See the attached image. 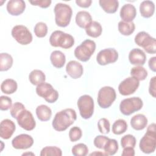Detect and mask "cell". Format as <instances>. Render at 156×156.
I'll use <instances>...</instances> for the list:
<instances>
[{"mask_svg": "<svg viewBox=\"0 0 156 156\" xmlns=\"http://www.w3.org/2000/svg\"><path fill=\"white\" fill-rule=\"evenodd\" d=\"M36 93L49 103H54L58 98V91L53 88L52 85L44 82L37 85Z\"/></svg>", "mask_w": 156, "mask_h": 156, "instance_id": "obj_10", "label": "cell"}, {"mask_svg": "<svg viewBox=\"0 0 156 156\" xmlns=\"http://www.w3.org/2000/svg\"><path fill=\"white\" fill-rule=\"evenodd\" d=\"M62 155V150L56 146H46L43 147L40 152L41 156H48V155H56L61 156Z\"/></svg>", "mask_w": 156, "mask_h": 156, "instance_id": "obj_35", "label": "cell"}, {"mask_svg": "<svg viewBox=\"0 0 156 156\" xmlns=\"http://www.w3.org/2000/svg\"><path fill=\"white\" fill-rule=\"evenodd\" d=\"M71 152L74 156H85L88 153V148L83 143H78L72 147Z\"/></svg>", "mask_w": 156, "mask_h": 156, "instance_id": "obj_36", "label": "cell"}, {"mask_svg": "<svg viewBox=\"0 0 156 156\" xmlns=\"http://www.w3.org/2000/svg\"><path fill=\"white\" fill-rule=\"evenodd\" d=\"M109 140V138L104 135H98L94 139V145L97 148L100 149H104V146H105L107 142Z\"/></svg>", "mask_w": 156, "mask_h": 156, "instance_id": "obj_42", "label": "cell"}, {"mask_svg": "<svg viewBox=\"0 0 156 156\" xmlns=\"http://www.w3.org/2000/svg\"><path fill=\"white\" fill-rule=\"evenodd\" d=\"M129 60L132 65L142 66L146 60V55L143 51L138 48L132 49L129 54Z\"/></svg>", "mask_w": 156, "mask_h": 156, "instance_id": "obj_19", "label": "cell"}, {"mask_svg": "<svg viewBox=\"0 0 156 156\" xmlns=\"http://www.w3.org/2000/svg\"><path fill=\"white\" fill-rule=\"evenodd\" d=\"M12 36L20 44L27 45L32 41V35L29 29L23 25L15 26L11 32Z\"/></svg>", "mask_w": 156, "mask_h": 156, "instance_id": "obj_11", "label": "cell"}, {"mask_svg": "<svg viewBox=\"0 0 156 156\" xmlns=\"http://www.w3.org/2000/svg\"><path fill=\"white\" fill-rule=\"evenodd\" d=\"M49 43L54 47H61L63 49H69L74 44L73 37L61 30L53 32L49 37Z\"/></svg>", "mask_w": 156, "mask_h": 156, "instance_id": "obj_4", "label": "cell"}, {"mask_svg": "<svg viewBox=\"0 0 156 156\" xmlns=\"http://www.w3.org/2000/svg\"><path fill=\"white\" fill-rule=\"evenodd\" d=\"M147 124V119L143 114H136L130 119V125L132 127L136 130H141L144 129Z\"/></svg>", "mask_w": 156, "mask_h": 156, "instance_id": "obj_21", "label": "cell"}, {"mask_svg": "<svg viewBox=\"0 0 156 156\" xmlns=\"http://www.w3.org/2000/svg\"><path fill=\"white\" fill-rule=\"evenodd\" d=\"M55 21L56 24L62 27L68 26L71 21L73 10L71 7L64 3H57L54 7Z\"/></svg>", "mask_w": 156, "mask_h": 156, "instance_id": "obj_3", "label": "cell"}, {"mask_svg": "<svg viewBox=\"0 0 156 156\" xmlns=\"http://www.w3.org/2000/svg\"><path fill=\"white\" fill-rule=\"evenodd\" d=\"M77 119L76 111L73 108H66L57 112L52 122L54 130L62 132L71 126Z\"/></svg>", "mask_w": 156, "mask_h": 156, "instance_id": "obj_1", "label": "cell"}, {"mask_svg": "<svg viewBox=\"0 0 156 156\" xmlns=\"http://www.w3.org/2000/svg\"><path fill=\"white\" fill-rule=\"evenodd\" d=\"M92 22L90 13L87 11H79L76 16V23L78 26L85 29Z\"/></svg>", "mask_w": 156, "mask_h": 156, "instance_id": "obj_22", "label": "cell"}, {"mask_svg": "<svg viewBox=\"0 0 156 156\" xmlns=\"http://www.w3.org/2000/svg\"><path fill=\"white\" fill-rule=\"evenodd\" d=\"M50 60L54 67L61 68L65 63L66 57L65 54L60 51H54L51 54Z\"/></svg>", "mask_w": 156, "mask_h": 156, "instance_id": "obj_24", "label": "cell"}, {"mask_svg": "<svg viewBox=\"0 0 156 156\" xmlns=\"http://www.w3.org/2000/svg\"><path fill=\"white\" fill-rule=\"evenodd\" d=\"M12 99L6 96H1L0 97V109L3 111H6L12 106Z\"/></svg>", "mask_w": 156, "mask_h": 156, "instance_id": "obj_43", "label": "cell"}, {"mask_svg": "<svg viewBox=\"0 0 156 156\" xmlns=\"http://www.w3.org/2000/svg\"><path fill=\"white\" fill-rule=\"evenodd\" d=\"M29 2L33 5L39 6L41 8H48L51 4V0H34L29 1Z\"/></svg>", "mask_w": 156, "mask_h": 156, "instance_id": "obj_44", "label": "cell"}, {"mask_svg": "<svg viewBox=\"0 0 156 156\" xmlns=\"http://www.w3.org/2000/svg\"><path fill=\"white\" fill-rule=\"evenodd\" d=\"M34 144L33 138L28 134H20L16 136L12 141V146L16 149H27Z\"/></svg>", "mask_w": 156, "mask_h": 156, "instance_id": "obj_15", "label": "cell"}, {"mask_svg": "<svg viewBox=\"0 0 156 156\" xmlns=\"http://www.w3.org/2000/svg\"><path fill=\"white\" fill-rule=\"evenodd\" d=\"M140 85V82L133 77H129L122 80L118 86V91L122 96L134 93Z\"/></svg>", "mask_w": 156, "mask_h": 156, "instance_id": "obj_13", "label": "cell"}, {"mask_svg": "<svg viewBox=\"0 0 156 156\" xmlns=\"http://www.w3.org/2000/svg\"><path fill=\"white\" fill-rule=\"evenodd\" d=\"M130 75L138 80H144L147 76V71L142 66H136L130 69Z\"/></svg>", "mask_w": 156, "mask_h": 156, "instance_id": "obj_32", "label": "cell"}, {"mask_svg": "<svg viewBox=\"0 0 156 156\" xmlns=\"http://www.w3.org/2000/svg\"><path fill=\"white\" fill-rule=\"evenodd\" d=\"M127 129V124L122 119L116 120L112 125V132L115 135H121L124 133Z\"/></svg>", "mask_w": 156, "mask_h": 156, "instance_id": "obj_33", "label": "cell"}, {"mask_svg": "<svg viewBox=\"0 0 156 156\" xmlns=\"http://www.w3.org/2000/svg\"><path fill=\"white\" fill-rule=\"evenodd\" d=\"M143 102L139 97H132L123 99L119 104V110L124 115L129 116L141 109Z\"/></svg>", "mask_w": 156, "mask_h": 156, "instance_id": "obj_8", "label": "cell"}, {"mask_svg": "<svg viewBox=\"0 0 156 156\" xmlns=\"http://www.w3.org/2000/svg\"><path fill=\"white\" fill-rule=\"evenodd\" d=\"M29 79L32 85H38L45 81L46 76L42 71L34 69L29 73Z\"/></svg>", "mask_w": 156, "mask_h": 156, "instance_id": "obj_29", "label": "cell"}, {"mask_svg": "<svg viewBox=\"0 0 156 156\" xmlns=\"http://www.w3.org/2000/svg\"><path fill=\"white\" fill-rule=\"evenodd\" d=\"M155 124L152 123L147 129L144 135L140 140L139 147L144 154H151L155 151L156 147Z\"/></svg>", "mask_w": 156, "mask_h": 156, "instance_id": "obj_2", "label": "cell"}, {"mask_svg": "<svg viewBox=\"0 0 156 156\" xmlns=\"http://www.w3.org/2000/svg\"><path fill=\"white\" fill-rule=\"evenodd\" d=\"M149 68L154 72L156 71V57H151L148 62Z\"/></svg>", "mask_w": 156, "mask_h": 156, "instance_id": "obj_48", "label": "cell"}, {"mask_svg": "<svg viewBox=\"0 0 156 156\" xmlns=\"http://www.w3.org/2000/svg\"><path fill=\"white\" fill-rule=\"evenodd\" d=\"M118 141L115 139H110L108 140L105 146L104 147V152L107 155H115L118 150Z\"/></svg>", "mask_w": 156, "mask_h": 156, "instance_id": "obj_34", "label": "cell"}, {"mask_svg": "<svg viewBox=\"0 0 156 156\" xmlns=\"http://www.w3.org/2000/svg\"><path fill=\"white\" fill-rule=\"evenodd\" d=\"M116 98V94L115 89L109 86L102 87L98 92V103L102 108H107L110 107Z\"/></svg>", "mask_w": 156, "mask_h": 156, "instance_id": "obj_7", "label": "cell"}, {"mask_svg": "<svg viewBox=\"0 0 156 156\" xmlns=\"http://www.w3.org/2000/svg\"><path fill=\"white\" fill-rule=\"evenodd\" d=\"M16 129L15 123L10 119H5L0 124V136L4 140L9 139Z\"/></svg>", "mask_w": 156, "mask_h": 156, "instance_id": "obj_16", "label": "cell"}, {"mask_svg": "<svg viewBox=\"0 0 156 156\" xmlns=\"http://www.w3.org/2000/svg\"><path fill=\"white\" fill-rule=\"evenodd\" d=\"M66 71L71 78L76 79L82 76L83 68L79 62L76 60H71L66 65Z\"/></svg>", "mask_w": 156, "mask_h": 156, "instance_id": "obj_18", "label": "cell"}, {"mask_svg": "<svg viewBox=\"0 0 156 156\" xmlns=\"http://www.w3.org/2000/svg\"><path fill=\"white\" fill-rule=\"evenodd\" d=\"M118 30L123 35L129 36L131 35L135 29V26L133 22H126L120 21L118 23Z\"/></svg>", "mask_w": 156, "mask_h": 156, "instance_id": "obj_30", "label": "cell"}, {"mask_svg": "<svg viewBox=\"0 0 156 156\" xmlns=\"http://www.w3.org/2000/svg\"><path fill=\"white\" fill-rule=\"evenodd\" d=\"M96 50V43L91 40H85L77 46L74 49L75 57L81 62H85L90 60V57Z\"/></svg>", "mask_w": 156, "mask_h": 156, "instance_id": "obj_5", "label": "cell"}, {"mask_svg": "<svg viewBox=\"0 0 156 156\" xmlns=\"http://www.w3.org/2000/svg\"><path fill=\"white\" fill-rule=\"evenodd\" d=\"M118 58V53L114 48H106L100 51L96 55V61L100 65L115 63Z\"/></svg>", "mask_w": 156, "mask_h": 156, "instance_id": "obj_12", "label": "cell"}, {"mask_svg": "<svg viewBox=\"0 0 156 156\" xmlns=\"http://www.w3.org/2000/svg\"><path fill=\"white\" fill-rule=\"evenodd\" d=\"M141 15L144 18L151 17L155 12V4L151 1H143L140 5Z\"/></svg>", "mask_w": 156, "mask_h": 156, "instance_id": "obj_23", "label": "cell"}, {"mask_svg": "<svg viewBox=\"0 0 156 156\" xmlns=\"http://www.w3.org/2000/svg\"><path fill=\"white\" fill-rule=\"evenodd\" d=\"M119 15L122 21L131 22L136 15V8L132 4H126L121 7Z\"/></svg>", "mask_w": 156, "mask_h": 156, "instance_id": "obj_20", "label": "cell"}, {"mask_svg": "<svg viewBox=\"0 0 156 156\" xmlns=\"http://www.w3.org/2000/svg\"><path fill=\"white\" fill-rule=\"evenodd\" d=\"M99 4L107 13H115L119 7V2L117 0H100Z\"/></svg>", "mask_w": 156, "mask_h": 156, "instance_id": "obj_25", "label": "cell"}, {"mask_svg": "<svg viewBox=\"0 0 156 156\" xmlns=\"http://www.w3.org/2000/svg\"><path fill=\"white\" fill-rule=\"evenodd\" d=\"M13 65L12 57L6 52L0 54V70L5 71L9 70Z\"/></svg>", "mask_w": 156, "mask_h": 156, "instance_id": "obj_31", "label": "cell"}, {"mask_svg": "<svg viewBox=\"0 0 156 156\" xmlns=\"http://www.w3.org/2000/svg\"><path fill=\"white\" fill-rule=\"evenodd\" d=\"M36 115L41 121H47L51 118L52 111L48 106L42 104L36 108Z\"/></svg>", "mask_w": 156, "mask_h": 156, "instance_id": "obj_26", "label": "cell"}, {"mask_svg": "<svg viewBox=\"0 0 156 156\" xmlns=\"http://www.w3.org/2000/svg\"><path fill=\"white\" fill-rule=\"evenodd\" d=\"M99 155V154H101V155H107L105 152L104 153H100V152H94V153H91L90 154V155Z\"/></svg>", "mask_w": 156, "mask_h": 156, "instance_id": "obj_49", "label": "cell"}, {"mask_svg": "<svg viewBox=\"0 0 156 156\" xmlns=\"http://www.w3.org/2000/svg\"><path fill=\"white\" fill-rule=\"evenodd\" d=\"M121 144L123 148L126 147H135L136 145V139L135 136L132 135H126L121 138Z\"/></svg>", "mask_w": 156, "mask_h": 156, "instance_id": "obj_38", "label": "cell"}, {"mask_svg": "<svg viewBox=\"0 0 156 156\" xmlns=\"http://www.w3.org/2000/svg\"><path fill=\"white\" fill-rule=\"evenodd\" d=\"M92 1L91 0H76V4L83 8H88L91 4Z\"/></svg>", "mask_w": 156, "mask_h": 156, "instance_id": "obj_46", "label": "cell"}, {"mask_svg": "<svg viewBox=\"0 0 156 156\" xmlns=\"http://www.w3.org/2000/svg\"><path fill=\"white\" fill-rule=\"evenodd\" d=\"M98 127L99 131L102 134H107L110 130V124L109 121L105 118H101L98 122Z\"/></svg>", "mask_w": 156, "mask_h": 156, "instance_id": "obj_39", "label": "cell"}, {"mask_svg": "<svg viewBox=\"0 0 156 156\" xmlns=\"http://www.w3.org/2000/svg\"><path fill=\"white\" fill-rule=\"evenodd\" d=\"M82 135V132L80 128L77 126L73 127L69 132V138L71 141L75 142L80 140Z\"/></svg>", "mask_w": 156, "mask_h": 156, "instance_id": "obj_40", "label": "cell"}, {"mask_svg": "<svg viewBox=\"0 0 156 156\" xmlns=\"http://www.w3.org/2000/svg\"><path fill=\"white\" fill-rule=\"evenodd\" d=\"M18 85L16 82L12 79H7L4 80L1 85L2 92L7 94H10L15 93L17 90Z\"/></svg>", "mask_w": 156, "mask_h": 156, "instance_id": "obj_28", "label": "cell"}, {"mask_svg": "<svg viewBox=\"0 0 156 156\" xmlns=\"http://www.w3.org/2000/svg\"><path fill=\"white\" fill-rule=\"evenodd\" d=\"M77 104L82 118L87 119L92 116L94 112V101L90 95L81 96L78 99Z\"/></svg>", "mask_w": 156, "mask_h": 156, "instance_id": "obj_9", "label": "cell"}, {"mask_svg": "<svg viewBox=\"0 0 156 156\" xmlns=\"http://www.w3.org/2000/svg\"><path fill=\"white\" fill-rule=\"evenodd\" d=\"M155 82H156V77L154 76L150 80L149 87V94L154 98H155Z\"/></svg>", "mask_w": 156, "mask_h": 156, "instance_id": "obj_45", "label": "cell"}, {"mask_svg": "<svg viewBox=\"0 0 156 156\" xmlns=\"http://www.w3.org/2000/svg\"><path fill=\"white\" fill-rule=\"evenodd\" d=\"M6 8L10 15L18 16L24 12L26 3L23 0H10L7 4Z\"/></svg>", "mask_w": 156, "mask_h": 156, "instance_id": "obj_17", "label": "cell"}, {"mask_svg": "<svg viewBox=\"0 0 156 156\" xmlns=\"http://www.w3.org/2000/svg\"><path fill=\"white\" fill-rule=\"evenodd\" d=\"M122 156H133L135 155V150L134 147H124L122 152Z\"/></svg>", "mask_w": 156, "mask_h": 156, "instance_id": "obj_47", "label": "cell"}, {"mask_svg": "<svg viewBox=\"0 0 156 156\" xmlns=\"http://www.w3.org/2000/svg\"><path fill=\"white\" fill-rule=\"evenodd\" d=\"M34 31L37 37H44L48 33V26L46 24L43 22H38L35 24Z\"/></svg>", "mask_w": 156, "mask_h": 156, "instance_id": "obj_37", "label": "cell"}, {"mask_svg": "<svg viewBox=\"0 0 156 156\" xmlns=\"http://www.w3.org/2000/svg\"><path fill=\"white\" fill-rule=\"evenodd\" d=\"M18 125L23 129L30 131L32 130L36 126V122L32 113L25 109L18 116L16 119Z\"/></svg>", "mask_w": 156, "mask_h": 156, "instance_id": "obj_14", "label": "cell"}, {"mask_svg": "<svg viewBox=\"0 0 156 156\" xmlns=\"http://www.w3.org/2000/svg\"><path fill=\"white\" fill-rule=\"evenodd\" d=\"M86 34L93 38L99 37L102 32V28L101 24L96 21L92 22L85 28Z\"/></svg>", "mask_w": 156, "mask_h": 156, "instance_id": "obj_27", "label": "cell"}, {"mask_svg": "<svg viewBox=\"0 0 156 156\" xmlns=\"http://www.w3.org/2000/svg\"><path fill=\"white\" fill-rule=\"evenodd\" d=\"M135 42L139 46L142 47L144 51L151 54L156 52V40L148 33L141 31L135 37Z\"/></svg>", "mask_w": 156, "mask_h": 156, "instance_id": "obj_6", "label": "cell"}, {"mask_svg": "<svg viewBox=\"0 0 156 156\" xmlns=\"http://www.w3.org/2000/svg\"><path fill=\"white\" fill-rule=\"evenodd\" d=\"M25 109V107L22 103L19 102H15L10 108V115L13 118L16 119L20 113Z\"/></svg>", "mask_w": 156, "mask_h": 156, "instance_id": "obj_41", "label": "cell"}]
</instances>
